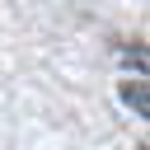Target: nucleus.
Listing matches in <instances>:
<instances>
[{
  "label": "nucleus",
  "mask_w": 150,
  "mask_h": 150,
  "mask_svg": "<svg viewBox=\"0 0 150 150\" xmlns=\"http://www.w3.org/2000/svg\"><path fill=\"white\" fill-rule=\"evenodd\" d=\"M122 103H127L136 117H145V112H150V89H145V75H136V80H122Z\"/></svg>",
  "instance_id": "f257e3e1"
},
{
  "label": "nucleus",
  "mask_w": 150,
  "mask_h": 150,
  "mask_svg": "<svg viewBox=\"0 0 150 150\" xmlns=\"http://www.w3.org/2000/svg\"><path fill=\"white\" fill-rule=\"evenodd\" d=\"M136 150H145V141H136Z\"/></svg>",
  "instance_id": "f03ea898"
}]
</instances>
